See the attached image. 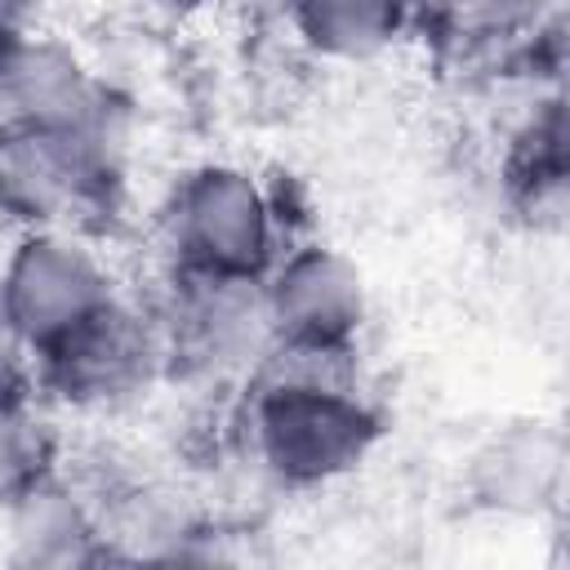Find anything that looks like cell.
Listing matches in <instances>:
<instances>
[{
	"instance_id": "obj_1",
	"label": "cell",
	"mask_w": 570,
	"mask_h": 570,
	"mask_svg": "<svg viewBox=\"0 0 570 570\" xmlns=\"http://www.w3.org/2000/svg\"><path fill=\"white\" fill-rule=\"evenodd\" d=\"M352 361L267 352L245 401L254 463L285 490H321L352 476L383 436L379 405L352 383Z\"/></svg>"
},
{
	"instance_id": "obj_2",
	"label": "cell",
	"mask_w": 570,
	"mask_h": 570,
	"mask_svg": "<svg viewBox=\"0 0 570 570\" xmlns=\"http://www.w3.org/2000/svg\"><path fill=\"white\" fill-rule=\"evenodd\" d=\"M160 227L174 272L263 281L285 249L272 191L232 160L187 169L165 200Z\"/></svg>"
},
{
	"instance_id": "obj_3",
	"label": "cell",
	"mask_w": 570,
	"mask_h": 570,
	"mask_svg": "<svg viewBox=\"0 0 570 570\" xmlns=\"http://www.w3.org/2000/svg\"><path fill=\"white\" fill-rule=\"evenodd\" d=\"M111 129H45L0 120V223L9 232L85 227L111 205Z\"/></svg>"
},
{
	"instance_id": "obj_4",
	"label": "cell",
	"mask_w": 570,
	"mask_h": 570,
	"mask_svg": "<svg viewBox=\"0 0 570 570\" xmlns=\"http://www.w3.org/2000/svg\"><path fill=\"white\" fill-rule=\"evenodd\" d=\"M165 370L169 361L160 321L129 294H116L102 312H94L89 321H80L31 356V383L40 401L85 414L138 401Z\"/></svg>"
},
{
	"instance_id": "obj_5",
	"label": "cell",
	"mask_w": 570,
	"mask_h": 570,
	"mask_svg": "<svg viewBox=\"0 0 570 570\" xmlns=\"http://www.w3.org/2000/svg\"><path fill=\"white\" fill-rule=\"evenodd\" d=\"M0 281L31 356L125 294L111 258L85 227L13 232L0 258Z\"/></svg>"
},
{
	"instance_id": "obj_6",
	"label": "cell",
	"mask_w": 570,
	"mask_h": 570,
	"mask_svg": "<svg viewBox=\"0 0 570 570\" xmlns=\"http://www.w3.org/2000/svg\"><path fill=\"white\" fill-rule=\"evenodd\" d=\"M263 307L276 352L352 361L370 325V289L361 267L325 240L285 245L263 276Z\"/></svg>"
},
{
	"instance_id": "obj_7",
	"label": "cell",
	"mask_w": 570,
	"mask_h": 570,
	"mask_svg": "<svg viewBox=\"0 0 570 570\" xmlns=\"http://www.w3.org/2000/svg\"><path fill=\"white\" fill-rule=\"evenodd\" d=\"M156 321L169 370L254 374L258 356L272 352L263 281H232V276H200L169 267V289L165 303L156 307Z\"/></svg>"
},
{
	"instance_id": "obj_8",
	"label": "cell",
	"mask_w": 570,
	"mask_h": 570,
	"mask_svg": "<svg viewBox=\"0 0 570 570\" xmlns=\"http://www.w3.org/2000/svg\"><path fill=\"white\" fill-rule=\"evenodd\" d=\"M0 120L45 129H111V107L85 53L45 27H31L0 36Z\"/></svg>"
},
{
	"instance_id": "obj_9",
	"label": "cell",
	"mask_w": 570,
	"mask_h": 570,
	"mask_svg": "<svg viewBox=\"0 0 570 570\" xmlns=\"http://www.w3.org/2000/svg\"><path fill=\"white\" fill-rule=\"evenodd\" d=\"M566 441L552 423H512L494 432L468 468L472 503L499 517H534L561 503Z\"/></svg>"
},
{
	"instance_id": "obj_10",
	"label": "cell",
	"mask_w": 570,
	"mask_h": 570,
	"mask_svg": "<svg viewBox=\"0 0 570 570\" xmlns=\"http://www.w3.org/2000/svg\"><path fill=\"white\" fill-rule=\"evenodd\" d=\"M0 508L13 557L27 566H85L107 557V521L58 468Z\"/></svg>"
},
{
	"instance_id": "obj_11",
	"label": "cell",
	"mask_w": 570,
	"mask_h": 570,
	"mask_svg": "<svg viewBox=\"0 0 570 570\" xmlns=\"http://www.w3.org/2000/svg\"><path fill=\"white\" fill-rule=\"evenodd\" d=\"M414 18V0H285L294 40L321 62H374L410 36Z\"/></svg>"
},
{
	"instance_id": "obj_12",
	"label": "cell",
	"mask_w": 570,
	"mask_h": 570,
	"mask_svg": "<svg viewBox=\"0 0 570 570\" xmlns=\"http://www.w3.org/2000/svg\"><path fill=\"white\" fill-rule=\"evenodd\" d=\"M570 160H566V111L561 98H548L512 138V156H508V191L517 200V209L534 223V227H557L566 214V178Z\"/></svg>"
},
{
	"instance_id": "obj_13",
	"label": "cell",
	"mask_w": 570,
	"mask_h": 570,
	"mask_svg": "<svg viewBox=\"0 0 570 570\" xmlns=\"http://www.w3.org/2000/svg\"><path fill=\"white\" fill-rule=\"evenodd\" d=\"M58 468L53 423L40 414L36 387L0 392V503Z\"/></svg>"
},
{
	"instance_id": "obj_14",
	"label": "cell",
	"mask_w": 570,
	"mask_h": 570,
	"mask_svg": "<svg viewBox=\"0 0 570 570\" xmlns=\"http://www.w3.org/2000/svg\"><path fill=\"white\" fill-rule=\"evenodd\" d=\"M459 36L472 40H530L543 31L552 0H436Z\"/></svg>"
},
{
	"instance_id": "obj_15",
	"label": "cell",
	"mask_w": 570,
	"mask_h": 570,
	"mask_svg": "<svg viewBox=\"0 0 570 570\" xmlns=\"http://www.w3.org/2000/svg\"><path fill=\"white\" fill-rule=\"evenodd\" d=\"M9 387H36V383H31V347L13 321V307L0 281V392Z\"/></svg>"
},
{
	"instance_id": "obj_16",
	"label": "cell",
	"mask_w": 570,
	"mask_h": 570,
	"mask_svg": "<svg viewBox=\"0 0 570 570\" xmlns=\"http://www.w3.org/2000/svg\"><path fill=\"white\" fill-rule=\"evenodd\" d=\"M40 9H45V0H0V36L40 27Z\"/></svg>"
},
{
	"instance_id": "obj_17",
	"label": "cell",
	"mask_w": 570,
	"mask_h": 570,
	"mask_svg": "<svg viewBox=\"0 0 570 570\" xmlns=\"http://www.w3.org/2000/svg\"><path fill=\"white\" fill-rule=\"evenodd\" d=\"M156 4H165V9H174V13H191V9H205V4H214V0H156Z\"/></svg>"
},
{
	"instance_id": "obj_18",
	"label": "cell",
	"mask_w": 570,
	"mask_h": 570,
	"mask_svg": "<svg viewBox=\"0 0 570 570\" xmlns=\"http://www.w3.org/2000/svg\"><path fill=\"white\" fill-rule=\"evenodd\" d=\"M414 4H419V9H423V4H436V0H414Z\"/></svg>"
}]
</instances>
